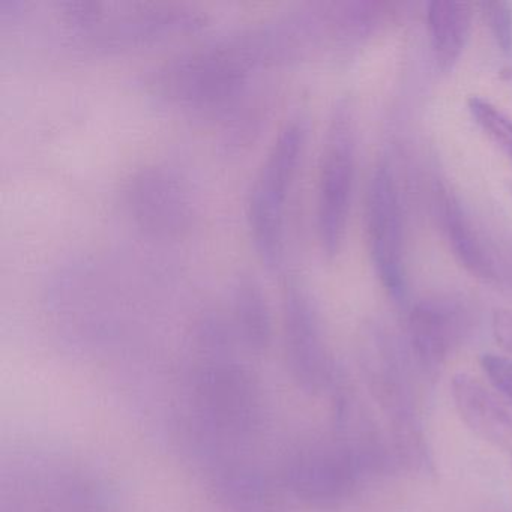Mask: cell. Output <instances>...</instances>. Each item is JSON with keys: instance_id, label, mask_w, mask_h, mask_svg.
<instances>
[{"instance_id": "obj_12", "label": "cell", "mask_w": 512, "mask_h": 512, "mask_svg": "<svg viewBox=\"0 0 512 512\" xmlns=\"http://www.w3.org/2000/svg\"><path fill=\"white\" fill-rule=\"evenodd\" d=\"M229 320L239 343L262 352L271 343L272 317L259 281L251 275L235 278L229 293Z\"/></svg>"}, {"instance_id": "obj_10", "label": "cell", "mask_w": 512, "mask_h": 512, "mask_svg": "<svg viewBox=\"0 0 512 512\" xmlns=\"http://www.w3.org/2000/svg\"><path fill=\"white\" fill-rule=\"evenodd\" d=\"M437 206L449 247L458 263L478 280L485 283L496 281V263L479 238L478 232L473 229L472 221L461 208L460 200L446 188H442Z\"/></svg>"}, {"instance_id": "obj_14", "label": "cell", "mask_w": 512, "mask_h": 512, "mask_svg": "<svg viewBox=\"0 0 512 512\" xmlns=\"http://www.w3.org/2000/svg\"><path fill=\"white\" fill-rule=\"evenodd\" d=\"M482 16L503 58L512 64V4L494 0L481 4Z\"/></svg>"}, {"instance_id": "obj_8", "label": "cell", "mask_w": 512, "mask_h": 512, "mask_svg": "<svg viewBox=\"0 0 512 512\" xmlns=\"http://www.w3.org/2000/svg\"><path fill=\"white\" fill-rule=\"evenodd\" d=\"M472 328L469 307L454 296L419 302L409 316L413 353L425 370H439L458 349Z\"/></svg>"}, {"instance_id": "obj_15", "label": "cell", "mask_w": 512, "mask_h": 512, "mask_svg": "<svg viewBox=\"0 0 512 512\" xmlns=\"http://www.w3.org/2000/svg\"><path fill=\"white\" fill-rule=\"evenodd\" d=\"M481 368L493 388L512 401V359L487 353L481 358Z\"/></svg>"}, {"instance_id": "obj_13", "label": "cell", "mask_w": 512, "mask_h": 512, "mask_svg": "<svg viewBox=\"0 0 512 512\" xmlns=\"http://www.w3.org/2000/svg\"><path fill=\"white\" fill-rule=\"evenodd\" d=\"M467 107L476 125L512 160L511 119L481 97H470Z\"/></svg>"}, {"instance_id": "obj_6", "label": "cell", "mask_w": 512, "mask_h": 512, "mask_svg": "<svg viewBox=\"0 0 512 512\" xmlns=\"http://www.w3.org/2000/svg\"><path fill=\"white\" fill-rule=\"evenodd\" d=\"M365 205L368 247L377 277L389 296L403 302L407 295L403 217L394 173L386 160L371 176Z\"/></svg>"}, {"instance_id": "obj_1", "label": "cell", "mask_w": 512, "mask_h": 512, "mask_svg": "<svg viewBox=\"0 0 512 512\" xmlns=\"http://www.w3.org/2000/svg\"><path fill=\"white\" fill-rule=\"evenodd\" d=\"M23 13L44 25L59 46L88 55H115L164 43L205 28L208 16L197 7L167 2L59 0L35 13L23 0Z\"/></svg>"}, {"instance_id": "obj_5", "label": "cell", "mask_w": 512, "mask_h": 512, "mask_svg": "<svg viewBox=\"0 0 512 512\" xmlns=\"http://www.w3.org/2000/svg\"><path fill=\"white\" fill-rule=\"evenodd\" d=\"M121 200L131 223L152 238H179L196 217L190 185L169 166L143 167L131 175Z\"/></svg>"}, {"instance_id": "obj_9", "label": "cell", "mask_w": 512, "mask_h": 512, "mask_svg": "<svg viewBox=\"0 0 512 512\" xmlns=\"http://www.w3.org/2000/svg\"><path fill=\"white\" fill-rule=\"evenodd\" d=\"M452 400L464 424L485 442L512 451V413L475 377L455 374Z\"/></svg>"}, {"instance_id": "obj_4", "label": "cell", "mask_w": 512, "mask_h": 512, "mask_svg": "<svg viewBox=\"0 0 512 512\" xmlns=\"http://www.w3.org/2000/svg\"><path fill=\"white\" fill-rule=\"evenodd\" d=\"M367 451L347 440L304 443L287 457L284 482L302 502L335 508L355 493L370 464Z\"/></svg>"}, {"instance_id": "obj_16", "label": "cell", "mask_w": 512, "mask_h": 512, "mask_svg": "<svg viewBox=\"0 0 512 512\" xmlns=\"http://www.w3.org/2000/svg\"><path fill=\"white\" fill-rule=\"evenodd\" d=\"M494 340L505 352L512 355V311L496 310L491 320Z\"/></svg>"}, {"instance_id": "obj_7", "label": "cell", "mask_w": 512, "mask_h": 512, "mask_svg": "<svg viewBox=\"0 0 512 512\" xmlns=\"http://www.w3.org/2000/svg\"><path fill=\"white\" fill-rule=\"evenodd\" d=\"M283 313L287 364L293 377L308 391L325 389L332 379L331 358L316 305L302 284L287 286Z\"/></svg>"}, {"instance_id": "obj_3", "label": "cell", "mask_w": 512, "mask_h": 512, "mask_svg": "<svg viewBox=\"0 0 512 512\" xmlns=\"http://www.w3.org/2000/svg\"><path fill=\"white\" fill-rule=\"evenodd\" d=\"M355 179V130L350 101L335 104L329 119L317 187V233L328 259L340 253L346 235Z\"/></svg>"}, {"instance_id": "obj_2", "label": "cell", "mask_w": 512, "mask_h": 512, "mask_svg": "<svg viewBox=\"0 0 512 512\" xmlns=\"http://www.w3.org/2000/svg\"><path fill=\"white\" fill-rule=\"evenodd\" d=\"M307 139V122L295 116L281 127L248 194L247 220L254 250L266 268H281L286 250V217Z\"/></svg>"}, {"instance_id": "obj_11", "label": "cell", "mask_w": 512, "mask_h": 512, "mask_svg": "<svg viewBox=\"0 0 512 512\" xmlns=\"http://www.w3.org/2000/svg\"><path fill=\"white\" fill-rule=\"evenodd\" d=\"M427 19L437 70L443 74L452 73L472 34V5L454 0H434L428 5Z\"/></svg>"}]
</instances>
